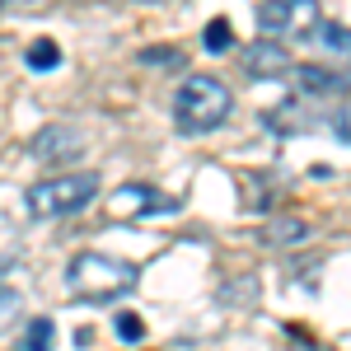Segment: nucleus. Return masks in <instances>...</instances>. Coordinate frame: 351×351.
<instances>
[{"mask_svg": "<svg viewBox=\"0 0 351 351\" xmlns=\"http://www.w3.org/2000/svg\"><path fill=\"white\" fill-rule=\"evenodd\" d=\"M243 71H248V75H286V71H291L286 43H271V38L253 43V47L243 52Z\"/></svg>", "mask_w": 351, "mask_h": 351, "instance_id": "obj_7", "label": "nucleus"}, {"mask_svg": "<svg viewBox=\"0 0 351 351\" xmlns=\"http://www.w3.org/2000/svg\"><path fill=\"white\" fill-rule=\"evenodd\" d=\"M94 197H99V173H56V178H43L24 192V206L38 220H56L84 211Z\"/></svg>", "mask_w": 351, "mask_h": 351, "instance_id": "obj_3", "label": "nucleus"}, {"mask_svg": "<svg viewBox=\"0 0 351 351\" xmlns=\"http://www.w3.org/2000/svg\"><path fill=\"white\" fill-rule=\"evenodd\" d=\"M24 61H28V71H56L61 66V47H56L52 38H38V43H28V52H24Z\"/></svg>", "mask_w": 351, "mask_h": 351, "instance_id": "obj_11", "label": "nucleus"}, {"mask_svg": "<svg viewBox=\"0 0 351 351\" xmlns=\"http://www.w3.org/2000/svg\"><path fill=\"white\" fill-rule=\"evenodd\" d=\"M164 211H178V202L173 197H164V192L145 188V183H127V188H117L108 197V216L112 220H141V216H164Z\"/></svg>", "mask_w": 351, "mask_h": 351, "instance_id": "obj_5", "label": "nucleus"}, {"mask_svg": "<svg viewBox=\"0 0 351 351\" xmlns=\"http://www.w3.org/2000/svg\"><path fill=\"white\" fill-rule=\"evenodd\" d=\"M136 276L141 271L122 258H108V253H75L71 267H66V291L75 300H89V304H108V300H122L127 291H136Z\"/></svg>", "mask_w": 351, "mask_h": 351, "instance_id": "obj_1", "label": "nucleus"}, {"mask_svg": "<svg viewBox=\"0 0 351 351\" xmlns=\"http://www.w3.org/2000/svg\"><path fill=\"white\" fill-rule=\"evenodd\" d=\"M112 324H117V337H122V342H141V337H145V324H141L136 314H117Z\"/></svg>", "mask_w": 351, "mask_h": 351, "instance_id": "obj_15", "label": "nucleus"}, {"mask_svg": "<svg viewBox=\"0 0 351 351\" xmlns=\"http://www.w3.org/2000/svg\"><path fill=\"white\" fill-rule=\"evenodd\" d=\"M84 150V136L75 127H43V132L28 141V155L43 164H61V160H75Z\"/></svg>", "mask_w": 351, "mask_h": 351, "instance_id": "obj_6", "label": "nucleus"}, {"mask_svg": "<svg viewBox=\"0 0 351 351\" xmlns=\"http://www.w3.org/2000/svg\"><path fill=\"white\" fill-rule=\"evenodd\" d=\"M309 38H314L324 52H332V56H351V28H342V24H328V19H319Z\"/></svg>", "mask_w": 351, "mask_h": 351, "instance_id": "obj_9", "label": "nucleus"}, {"mask_svg": "<svg viewBox=\"0 0 351 351\" xmlns=\"http://www.w3.org/2000/svg\"><path fill=\"white\" fill-rule=\"evenodd\" d=\"M230 108H234V99H230V89L216 75H188L178 84V94H173V122H178V132H188V136H202L211 127H220L230 117Z\"/></svg>", "mask_w": 351, "mask_h": 351, "instance_id": "obj_2", "label": "nucleus"}, {"mask_svg": "<svg viewBox=\"0 0 351 351\" xmlns=\"http://www.w3.org/2000/svg\"><path fill=\"white\" fill-rule=\"evenodd\" d=\"M304 351H324V347H304Z\"/></svg>", "mask_w": 351, "mask_h": 351, "instance_id": "obj_18", "label": "nucleus"}, {"mask_svg": "<svg viewBox=\"0 0 351 351\" xmlns=\"http://www.w3.org/2000/svg\"><path fill=\"white\" fill-rule=\"evenodd\" d=\"M0 276H5V263H0Z\"/></svg>", "mask_w": 351, "mask_h": 351, "instance_id": "obj_19", "label": "nucleus"}, {"mask_svg": "<svg viewBox=\"0 0 351 351\" xmlns=\"http://www.w3.org/2000/svg\"><path fill=\"white\" fill-rule=\"evenodd\" d=\"M304 234H309V225H304V220H276V225L267 230L271 243H300Z\"/></svg>", "mask_w": 351, "mask_h": 351, "instance_id": "obj_14", "label": "nucleus"}, {"mask_svg": "<svg viewBox=\"0 0 351 351\" xmlns=\"http://www.w3.org/2000/svg\"><path fill=\"white\" fill-rule=\"evenodd\" d=\"M295 80H300V89H304L309 99H324V94H342V89H351V75H337V71H324V66H300Z\"/></svg>", "mask_w": 351, "mask_h": 351, "instance_id": "obj_8", "label": "nucleus"}, {"mask_svg": "<svg viewBox=\"0 0 351 351\" xmlns=\"http://www.w3.org/2000/svg\"><path fill=\"white\" fill-rule=\"evenodd\" d=\"M52 337H56L52 319H28L24 337H19V347H14V351H52Z\"/></svg>", "mask_w": 351, "mask_h": 351, "instance_id": "obj_10", "label": "nucleus"}, {"mask_svg": "<svg viewBox=\"0 0 351 351\" xmlns=\"http://www.w3.org/2000/svg\"><path fill=\"white\" fill-rule=\"evenodd\" d=\"M19 319H24V295L0 286V332H5V328H14Z\"/></svg>", "mask_w": 351, "mask_h": 351, "instance_id": "obj_13", "label": "nucleus"}, {"mask_svg": "<svg viewBox=\"0 0 351 351\" xmlns=\"http://www.w3.org/2000/svg\"><path fill=\"white\" fill-rule=\"evenodd\" d=\"M202 43H206V52H230V43H234L230 19H211V24H206V33H202Z\"/></svg>", "mask_w": 351, "mask_h": 351, "instance_id": "obj_12", "label": "nucleus"}, {"mask_svg": "<svg viewBox=\"0 0 351 351\" xmlns=\"http://www.w3.org/2000/svg\"><path fill=\"white\" fill-rule=\"evenodd\" d=\"M319 24V0H263L258 5V28L271 43H300Z\"/></svg>", "mask_w": 351, "mask_h": 351, "instance_id": "obj_4", "label": "nucleus"}, {"mask_svg": "<svg viewBox=\"0 0 351 351\" xmlns=\"http://www.w3.org/2000/svg\"><path fill=\"white\" fill-rule=\"evenodd\" d=\"M145 61H150V66H183V52H178V47H150Z\"/></svg>", "mask_w": 351, "mask_h": 351, "instance_id": "obj_16", "label": "nucleus"}, {"mask_svg": "<svg viewBox=\"0 0 351 351\" xmlns=\"http://www.w3.org/2000/svg\"><path fill=\"white\" fill-rule=\"evenodd\" d=\"M332 127H337V136H342V141L351 145V104H347L342 112H337V117H332Z\"/></svg>", "mask_w": 351, "mask_h": 351, "instance_id": "obj_17", "label": "nucleus"}]
</instances>
